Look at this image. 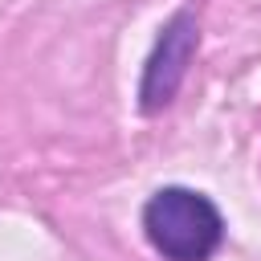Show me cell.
<instances>
[{
  "label": "cell",
  "mask_w": 261,
  "mask_h": 261,
  "mask_svg": "<svg viewBox=\"0 0 261 261\" xmlns=\"http://www.w3.org/2000/svg\"><path fill=\"white\" fill-rule=\"evenodd\" d=\"M143 228L163 261H208L224 237L216 204L192 188H163L143 208Z\"/></svg>",
  "instance_id": "cell-1"
},
{
  "label": "cell",
  "mask_w": 261,
  "mask_h": 261,
  "mask_svg": "<svg viewBox=\"0 0 261 261\" xmlns=\"http://www.w3.org/2000/svg\"><path fill=\"white\" fill-rule=\"evenodd\" d=\"M196 53V20L188 12L171 16V24L163 29L155 53L147 57V69H143V86H139V106L151 114L159 106L171 102V94L179 90L184 73H188V61Z\"/></svg>",
  "instance_id": "cell-2"
}]
</instances>
